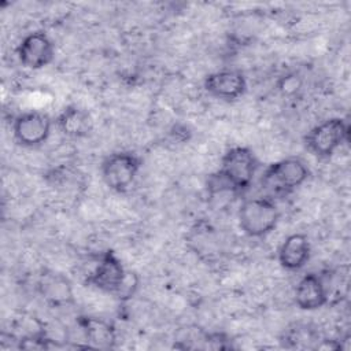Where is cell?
I'll return each instance as SVG.
<instances>
[{"instance_id": "cell-1", "label": "cell", "mask_w": 351, "mask_h": 351, "mask_svg": "<svg viewBox=\"0 0 351 351\" xmlns=\"http://www.w3.org/2000/svg\"><path fill=\"white\" fill-rule=\"evenodd\" d=\"M258 169L259 160L250 147H230L223 152L218 170L208 176L207 191L240 195L251 186Z\"/></svg>"}, {"instance_id": "cell-2", "label": "cell", "mask_w": 351, "mask_h": 351, "mask_svg": "<svg viewBox=\"0 0 351 351\" xmlns=\"http://www.w3.org/2000/svg\"><path fill=\"white\" fill-rule=\"evenodd\" d=\"M310 176L306 163L299 158H284L270 163L262 173L259 184L265 196L284 197L300 188Z\"/></svg>"}, {"instance_id": "cell-3", "label": "cell", "mask_w": 351, "mask_h": 351, "mask_svg": "<svg viewBox=\"0 0 351 351\" xmlns=\"http://www.w3.org/2000/svg\"><path fill=\"white\" fill-rule=\"evenodd\" d=\"M280 217L281 214L274 199L269 196L245 199L237 211L239 226L251 239H262L271 233Z\"/></svg>"}, {"instance_id": "cell-4", "label": "cell", "mask_w": 351, "mask_h": 351, "mask_svg": "<svg viewBox=\"0 0 351 351\" xmlns=\"http://www.w3.org/2000/svg\"><path fill=\"white\" fill-rule=\"evenodd\" d=\"M350 126L343 118H328L313 126L303 137L306 149L318 159L330 158L346 141H348Z\"/></svg>"}, {"instance_id": "cell-5", "label": "cell", "mask_w": 351, "mask_h": 351, "mask_svg": "<svg viewBox=\"0 0 351 351\" xmlns=\"http://www.w3.org/2000/svg\"><path fill=\"white\" fill-rule=\"evenodd\" d=\"M143 166L141 158L132 151H117L108 154L100 165L101 180L115 193H125L136 181Z\"/></svg>"}, {"instance_id": "cell-6", "label": "cell", "mask_w": 351, "mask_h": 351, "mask_svg": "<svg viewBox=\"0 0 351 351\" xmlns=\"http://www.w3.org/2000/svg\"><path fill=\"white\" fill-rule=\"evenodd\" d=\"M129 270L112 250H104L95 256V266L85 277V284L101 292L119 296Z\"/></svg>"}, {"instance_id": "cell-7", "label": "cell", "mask_w": 351, "mask_h": 351, "mask_svg": "<svg viewBox=\"0 0 351 351\" xmlns=\"http://www.w3.org/2000/svg\"><path fill=\"white\" fill-rule=\"evenodd\" d=\"M52 118L41 111H25L12 121V137L15 143L25 148H36L43 145L51 136Z\"/></svg>"}, {"instance_id": "cell-8", "label": "cell", "mask_w": 351, "mask_h": 351, "mask_svg": "<svg viewBox=\"0 0 351 351\" xmlns=\"http://www.w3.org/2000/svg\"><path fill=\"white\" fill-rule=\"evenodd\" d=\"M16 58L29 70L44 69L55 59V44L45 32H30L18 44Z\"/></svg>"}, {"instance_id": "cell-9", "label": "cell", "mask_w": 351, "mask_h": 351, "mask_svg": "<svg viewBox=\"0 0 351 351\" xmlns=\"http://www.w3.org/2000/svg\"><path fill=\"white\" fill-rule=\"evenodd\" d=\"M36 288L43 300L53 308H63L75 303L70 278L56 270L45 269L38 274Z\"/></svg>"}, {"instance_id": "cell-10", "label": "cell", "mask_w": 351, "mask_h": 351, "mask_svg": "<svg viewBox=\"0 0 351 351\" xmlns=\"http://www.w3.org/2000/svg\"><path fill=\"white\" fill-rule=\"evenodd\" d=\"M203 88L207 95L221 101H236L247 90L244 74L234 69H222L207 74L203 80Z\"/></svg>"}, {"instance_id": "cell-11", "label": "cell", "mask_w": 351, "mask_h": 351, "mask_svg": "<svg viewBox=\"0 0 351 351\" xmlns=\"http://www.w3.org/2000/svg\"><path fill=\"white\" fill-rule=\"evenodd\" d=\"M311 258V243L304 233L288 234L278 247L277 259L282 269L300 270Z\"/></svg>"}, {"instance_id": "cell-12", "label": "cell", "mask_w": 351, "mask_h": 351, "mask_svg": "<svg viewBox=\"0 0 351 351\" xmlns=\"http://www.w3.org/2000/svg\"><path fill=\"white\" fill-rule=\"evenodd\" d=\"M295 304L304 311H314L324 307L329 300V291L321 276L304 274L296 284L293 293Z\"/></svg>"}, {"instance_id": "cell-13", "label": "cell", "mask_w": 351, "mask_h": 351, "mask_svg": "<svg viewBox=\"0 0 351 351\" xmlns=\"http://www.w3.org/2000/svg\"><path fill=\"white\" fill-rule=\"evenodd\" d=\"M53 122L58 130L69 138L88 137L93 129L90 114L77 104H69L63 107Z\"/></svg>"}, {"instance_id": "cell-14", "label": "cell", "mask_w": 351, "mask_h": 351, "mask_svg": "<svg viewBox=\"0 0 351 351\" xmlns=\"http://www.w3.org/2000/svg\"><path fill=\"white\" fill-rule=\"evenodd\" d=\"M77 325L84 339L88 341V346L103 350H110L117 346V330L110 321L100 317L80 315Z\"/></svg>"}, {"instance_id": "cell-15", "label": "cell", "mask_w": 351, "mask_h": 351, "mask_svg": "<svg viewBox=\"0 0 351 351\" xmlns=\"http://www.w3.org/2000/svg\"><path fill=\"white\" fill-rule=\"evenodd\" d=\"M319 336L315 332L314 328L306 324H295L293 326L285 329L284 336L281 337V341L287 347H293V348H307L310 347L308 343L311 341H318Z\"/></svg>"}, {"instance_id": "cell-16", "label": "cell", "mask_w": 351, "mask_h": 351, "mask_svg": "<svg viewBox=\"0 0 351 351\" xmlns=\"http://www.w3.org/2000/svg\"><path fill=\"white\" fill-rule=\"evenodd\" d=\"M300 86H302V81L296 73H288L282 75L281 80L278 81V89L285 96L295 95L300 89Z\"/></svg>"}]
</instances>
